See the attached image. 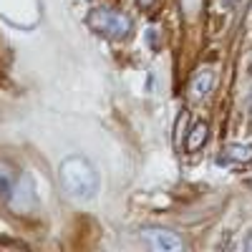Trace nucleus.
Returning <instances> with one entry per match:
<instances>
[{"mask_svg": "<svg viewBox=\"0 0 252 252\" xmlns=\"http://www.w3.org/2000/svg\"><path fill=\"white\" fill-rule=\"evenodd\" d=\"M58 182H61V189L66 192L71 199H78V202H89L98 194V172L96 166L86 159V157H78V154H71L61 161L58 166Z\"/></svg>", "mask_w": 252, "mask_h": 252, "instance_id": "1", "label": "nucleus"}, {"mask_svg": "<svg viewBox=\"0 0 252 252\" xmlns=\"http://www.w3.org/2000/svg\"><path fill=\"white\" fill-rule=\"evenodd\" d=\"M86 26L94 33L103 35V38L124 40V38H129V33H131V18L119 13V10H111V8H94L86 15Z\"/></svg>", "mask_w": 252, "mask_h": 252, "instance_id": "2", "label": "nucleus"}, {"mask_svg": "<svg viewBox=\"0 0 252 252\" xmlns=\"http://www.w3.org/2000/svg\"><path fill=\"white\" fill-rule=\"evenodd\" d=\"M0 15L10 26L33 28L40 18V3L38 0H0Z\"/></svg>", "mask_w": 252, "mask_h": 252, "instance_id": "3", "label": "nucleus"}, {"mask_svg": "<svg viewBox=\"0 0 252 252\" xmlns=\"http://www.w3.org/2000/svg\"><path fill=\"white\" fill-rule=\"evenodd\" d=\"M144 240L149 242L157 252H179L184 247L182 240L174 232H169V229H146Z\"/></svg>", "mask_w": 252, "mask_h": 252, "instance_id": "4", "label": "nucleus"}, {"mask_svg": "<svg viewBox=\"0 0 252 252\" xmlns=\"http://www.w3.org/2000/svg\"><path fill=\"white\" fill-rule=\"evenodd\" d=\"M252 161V146L250 144H227L222 146V154L217 157V164H247Z\"/></svg>", "mask_w": 252, "mask_h": 252, "instance_id": "5", "label": "nucleus"}, {"mask_svg": "<svg viewBox=\"0 0 252 252\" xmlns=\"http://www.w3.org/2000/svg\"><path fill=\"white\" fill-rule=\"evenodd\" d=\"M20 177H23V174H18L8 161H0V199H3L5 204L10 202L15 187L20 182Z\"/></svg>", "mask_w": 252, "mask_h": 252, "instance_id": "6", "label": "nucleus"}, {"mask_svg": "<svg viewBox=\"0 0 252 252\" xmlns=\"http://www.w3.org/2000/svg\"><path fill=\"white\" fill-rule=\"evenodd\" d=\"M207 124L204 121H197L192 129H189V134H187V141H184V149L187 152H199L202 146L207 144Z\"/></svg>", "mask_w": 252, "mask_h": 252, "instance_id": "7", "label": "nucleus"}, {"mask_svg": "<svg viewBox=\"0 0 252 252\" xmlns=\"http://www.w3.org/2000/svg\"><path fill=\"white\" fill-rule=\"evenodd\" d=\"M212 71H202L194 81H192V96L194 98H204L209 94V89H212Z\"/></svg>", "mask_w": 252, "mask_h": 252, "instance_id": "8", "label": "nucleus"}, {"mask_svg": "<svg viewBox=\"0 0 252 252\" xmlns=\"http://www.w3.org/2000/svg\"><path fill=\"white\" fill-rule=\"evenodd\" d=\"M136 3H139V8H152L154 0H136Z\"/></svg>", "mask_w": 252, "mask_h": 252, "instance_id": "9", "label": "nucleus"}, {"mask_svg": "<svg viewBox=\"0 0 252 252\" xmlns=\"http://www.w3.org/2000/svg\"><path fill=\"white\" fill-rule=\"evenodd\" d=\"M245 250H247V252H252V232L245 237Z\"/></svg>", "mask_w": 252, "mask_h": 252, "instance_id": "10", "label": "nucleus"}]
</instances>
